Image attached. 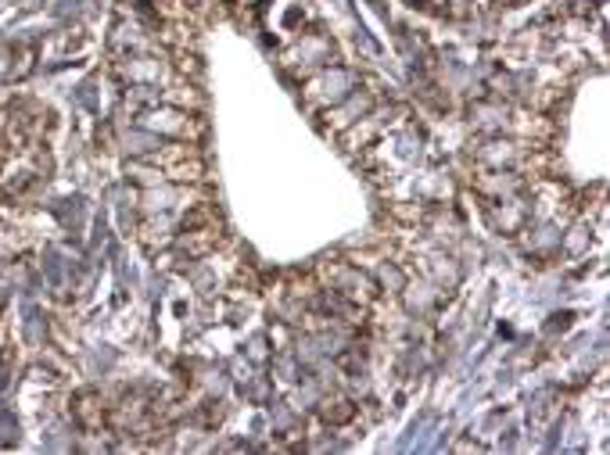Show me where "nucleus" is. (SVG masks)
<instances>
[{
	"instance_id": "f257e3e1",
	"label": "nucleus",
	"mask_w": 610,
	"mask_h": 455,
	"mask_svg": "<svg viewBox=\"0 0 610 455\" xmlns=\"http://www.w3.org/2000/svg\"><path fill=\"white\" fill-rule=\"evenodd\" d=\"M76 420L84 431H101L104 423V406L98 395H79L76 398Z\"/></svg>"
}]
</instances>
